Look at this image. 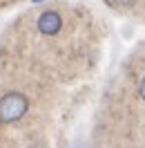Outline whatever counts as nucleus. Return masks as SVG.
I'll return each instance as SVG.
<instances>
[{
  "mask_svg": "<svg viewBox=\"0 0 145 148\" xmlns=\"http://www.w3.org/2000/svg\"><path fill=\"white\" fill-rule=\"evenodd\" d=\"M27 99L20 92H9L5 97H0V121L2 123H14L20 117H25L27 112Z\"/></svg>",
  "mask_w": 145,
  "mask_h": 148,
  "instance_id": "f257e3e1",
  "label": "nucleus"
},
{
  "mask_svg": "<svg viewBox=\"0 0 145 148\" xmlns=\"http://www.w3.org/2000/svg\"><path fill=\"white\" fill-rule=\"evenodd\" d=\"M63 27V18H60V14L54 9L49 11H43L40 16H38V32L40 34H45V36H56L58 32Z\"/></svg>",
  "mask_w": 145,
  "mask_h": 148,
  "instance_id": "f03ea898",
  "label": "nucleus"
},
{
  "mask_svg": "<svg viewBox=\"0 0 145 148\" xmlns=\"http://www.w3.org/2000/svg\"><path fill=\"white\" fill-rule=\"evenodd\" d=\"M114 2H116V5H121V7H132L136 0H114Z\"/></svg>",
  "mask_w": 145,
  "mask_h": 148,
  "instance_id": "7ed1b4c3",
  "label": "nucleus"
},
{
  "mask_svg": "<svg viewBox=\"0 0 145 148\" xmlns=\"http://www.w3.org/2000/svg\"><path fill=\"white\" fill-rule=\"evenodd\" d=\"M138 94H141V99L145 101V76H143V81H141V85H138Z\"/></svg>",
  "mask_w": 145,
  "mask_h": 148,
  "instance_id": "20e7f679",
  "label": "nucleus"
},
{
  "mask_svg": "<svg viewBox=\"0 0 145 148\" xmlns=\"http://www.w3.org/2000/svg\"><path fill=\"white\" fill-rule=\"evenodd\" d=\"M29 148H43V146H29Z\"/></svg>",
  "mask_w": 145,
  "mask_h": 148,
  "instance_id": "39448f33",
  "label": "nucleus"
}]
</instances>
